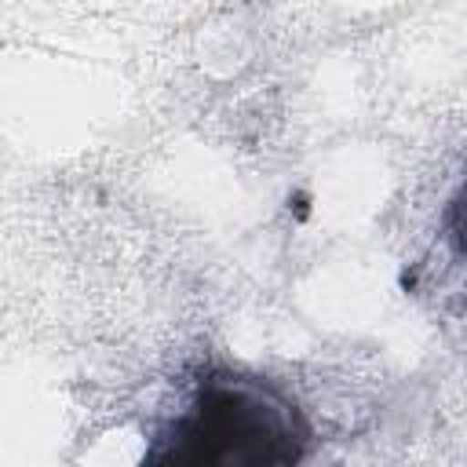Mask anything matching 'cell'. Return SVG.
<instances>
[{"label": "cell", "mask_w": 467, "mask_h": 467, "mask_svg": "<svg viewBox=\"0 0 467 467\" xmlns=\"http://www.w3.org/2000/svg\"><path fill=\"white\" fill-rule=\"evenodd\" d=\"M310 423L299 405L259 376L204 372L146 463L164 467H288L306 456Z\"/></svg>", "instance_id": "1"}, {"label": "cell", "mask_w": 467, "mask_h": 467, "mask_svg": "<svg viewBox=\"0 0 467 467\" xmlns=\"http://www.w3.org/2000/svg\"><path fill=\"white\" fill-rule=\"evenodd\" d=\"M445 230H449L452 248L467 259V179H463V186L456 190V197H452V204L445 212Z\"/></svg>", "instance_id": "2"}]
</instances>
